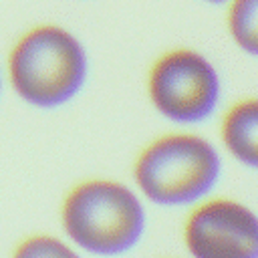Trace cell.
I'll use <instances>...</instances> for the list:
<instances>
[{"label":"cell","mask_w":258,"mask_h":258,"mask_svg":"<svg viewBox=\"0 0 258 258\" xmlns=\"http://www.w3.org/2000/svg\"><path fill=\"white\" fill-rule=\"evenodd\" d=\"M89 71L83 42L64 26L44 22L20 34L8 54L12 89L36 107H58L85 85Z\"/></svg>","instance_id":"1"},{"label":"cell","mask_w":258,"mask_h":258,"mask_svg":"<svg viewBox=\"0 0 258 258\" xmlns=\"http://www.w3.org/2000/svg\"><path fill=\"white\" fill-rule=\"evenodd\" d=\"M220 171L216 147L187 131L149 141L133 165L139 191L159 206H187L204 200L218 183Z\"/></svg>","instance_id":"2"},{"label":"cell","mask_w":258,"mask_h":258,"mask_svg":"<svg viewBox=\"0 0 258 258\" xmlns=\"http://www.w3.org/2000/svg\"><path fill=\"white\" fill-rule=\"evenodd\" d=\"M62 226L87 252L119 256L141 240L145 210L127 185L113 179H87L64 198Z\"/></svg>","instance_id":"3"},{"label":"cell","mask_w":258,"mask_h":258,"mask_svg":"<svg viewBox=\"0 0 258 258\" xmlns=\"http://www.w3.org/2000/svg\"><path fill=\"white\" fill-rule=\"evenodd\" d=\"M147 97L167 121L194 125L218 109L222 81L214 62L194 46H171L147 71Z\"/></svg>","instance_id":"4"},{"label":"cell","mask_w":258,"mask_h":258,"mask_svg":"<svg viewBox=\"0 0 258 258\" xmlns=\"http://www.w3.org/2000/svg\"><path fill=\"white\" fill-rule=\"evenodd\" d=\"M183 242L194 258H258V216L236 200H208L187 216Z\"/></svg>","instance_id":"5"},{"label":"cell","mask_w":258,"mask_h":258,"mask_svg":"<svg viewBox=\"0 0 258 258\" xmlns=\"http://www.w3.org/2000/svg\"><path fill=\"white\" fill-rule=\"evenodd\" d=\"M220 139L234 159L258 169V97H242L226 109Z\"/></svg>","instance_id":"6"},{"label":"cell","mask_w":258,"mask_h":258,"mask_svg":"<svg viewBox=\"0 0 258 258\" xmlns=\"http://www.w3.org/2000/svg\"><path fill=\"white\" fill-rule=\"evenodd\" d=\"M224 26L242 52L258 56V0H228L224 4Z\"/></svg>","instance_id":"7"},{"label":"cell","mask_w":258,"mask_h":258,"mask_svg":"<svg viewBox=\"0 0 258 258\" xmlns=\"http://www.w3.org/2000/svg\"><path fill=\"white\" fill-rule=\"evenodd\" d=\"M12 258H79V256L58 238L30 236L18 244Z\"/></svg>","instance_id":"8"},{"label":"cell","mask_w":258,"mask_h":258,"mask_svg":"<svg viewBox=\"0 0 258 258\" xmlns=\"http://www.w3.org/2000/svg\"><path fill=\"white\" fill-rule=\"evenodd\" d=\"M200 2H206V4H214V6H224L228 0H200Z\"/></svg>","instance_id":"9"}]
</instances>
